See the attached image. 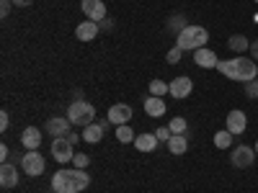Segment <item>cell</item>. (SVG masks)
Returning <instances> with one entry per match:
<instances>
[{
	"label": "cell",
	"instance_id": "d590c367",
	"mask_svg": "<svg viewBox=\"0 0 258 193\" xmlns=\"http://www.w3.org/2000/svg\"><path fill=\"white\" fill-rule=\"evenodd\" d=\"M98 26H101L103 31H109V29L114 26V21H111V18H103V21H101V24H98Z\"/></svg>",
	"mask_w": 258,
	"mask_h": 193
},
{
	"label": "cell",
	"instance_id": "9a60e30c",
	"mask_svg": "<svg viewBox=\"0 0 258 193\" xmlns=\"http://www.w3.org/2000/svg\"><path fill=\"white\" fill-rule=\"evenodd\" d=\"M145 114L150 116V119H160L165 111H168V106H165V101L163 98H158V95H150V98H145Z\"/></svg>",
	"mask_w": 258,
	"mask_h": 193
},
{
	"label": "cell",
	"instance_id": "d6a6232c",
	"mask_svg": "<svg viewBox=\"0 0 258 193\" xmlns=\"http://www.w3.org/2000/svg\"><path fill=\"white\" fill-rule=\"evenodd\" d=\"M68 142H70V144L75 147L78 142H83V134H75V132H70V134H68Z\"/></svg>",
	"mask_w": 258,
	"mask_h": 193
},
{
	"label": "cell",
	"instance_id": "ffe728a7",
	"mask_svg": "<svg viewBox=\"0 0 258 193\" xmlns=\"http://www.w3.org/2000/svg\"><path fill=\"white\" fill-rule=\"evenodd\" d=\"M160 142H158V137L155 134H137V139H135V147L140 149V152H153V149L158 147Z\"/></svg>",
	"mask_w": 258,
	"mask_h": 193
},
{
	"label": "cell",
	"instance_id": "30bf717a",
	"mask_svg": "<svg viewBox=\"0 0 258 193\" xmlns=\"http://www.w3.org/2000/svg\"><path fill=\"white\" fill-rule=\"evenodd\" d=\"M106 119H109L114 126H121V124H129L132 121V106H126V103H114L109 114H106Z\"/></svg>",
	"mask_w": 258,
	"mask_h": 193
},
{
	"label": "cell",
	"instance_id": "3957f363",
	"mask_svg": "<svg viewBox=\"0 0 258 193\" xmlns=\"http://www.w3.org/2000/svg\"><path fill=\"white\" fill-rule=\"evenodd\" d=\"M207 41H209V31L204 26H186L178 36H176V47L183 49V52H197L202 47H207Z\"/></svg>",
	"mask_w": 258,
	"mask_h": 193
},
{
	"label": "cell",
	"instance_id": "2e32d148",
	"mask_svg": "<svg viewBox=\"0 0 258 193\" xmlns=\"http://www.w3.org/2000/svg\"><path fill=\"white\" fill-rule=\"evenodd\" d=\"M98 34H101V26L96 24V21H83V24H78V29H75L78 41H93Z\"/></svg>",
	"mask_w": 258,
	"mask_h": 193
},
{
	"label": "cell",
	"instance_id": "d6986e66",
	"mask_svg": "<svg viewBox=\"0 0 258 193\" xmlns=\"http://www.w3.org/2000/svg\"><path fill=\"white\" fill-rule=\"evenodd\" d=\"M227 47H230V52H235V54H245V52L250 49V41H248V36H243V34H235V36L227 39Z\"/></svg>",
	"mask_w": 258,
	"mask_h": 193
},
{
	"label": "cell",
	"instance_id": "74e56055",
	"mask_svg": "<svg viewBox=\"0 0 258 193\" xmlns=\"http://www.w3.org/2000/svg\"><path fill=\"white\" fill-rule=\"evenodd\" d=\"M253 149H255V155H258V139H255V147H253Z\"/></svg>",
	"mask_w": 258,
	"mask_h": 193
},
{
	"label": "cell",
	"instance_id": "83f0119b",
	"mask_svg": "<svg viewBox=\"0 0 258 193\" xmlns=\"http://www.w3.org/2000/svg\"><path fill=\"white\" fill-rule=\"evenodd\" d=\"M245 95L253 98V101H258V77L250 80V82H245Z\"/></svg>",
	"mask_w": 258,
	"mask_h": 193
},
{
	"label": "cell",
	"instance_id": "52a82bcc",
	"mask_svg": "<svg viewBox=\"0 0 258 193\" xmlns=\"http://www.w3.org/2000/svg\"><path fill=\"white\" fill-rule=\"evenodd\" d=\"M230 162H232V167H250L253 162H255V149L253 147H248V144H240V147H235L232 149V157H230Z\"/></svg>",
	"mask_w": 258,
	"mask_h": 193
},
{
	"label": "cell",
	"instance_id": "8d00e7d4",
	"mask_svg": "<svg viewBox=\"0 0 258 193\" xmlns=\"http://www.w3.org/2000/svg\"><path fill=\"white\" fill-rule=\"evenodd\" d=\"M0 160H3V162H8V147H6V144L0 147Z\"/></svg>",
	"mask_w": 258,
	"mask_h": 193
},
{
	"label": "cell",
	"instance_id": "5b68a950",
	"mask_svg": "<svg viewBox=\"0 0 258 193\" xmlns=\"http://www.w3.org/2000/svg\"><path fill=\"white\" fill-rule=\"evenodd\" d=\"M44 167H47V160L39 155V149H29V152L21 157V170H24L26 175H31V178L41 175V173H44Z\"/></svg>",
	"mask_w": 258,
	"mask_h": 193
},
{
	"label": "cell",
	"instance_id": "cb8c5ba5",
	"mask_svg": "<svg viewBox=\"0 0 258 193\" xmlns=\"http://www.w3.org/2000/svg\"><path fill=\"white\" fill-rule=\"evenodd\" d=\"M232 139H235V134H230L227 129H225V132H217V134H214V147H217V149H230Z\"/></svg>",
	"mask_w": 258,
	"mask_h": 193
},
{
	"label": "cell",
	"instance_id": "d4e9b609",
	"mask_svg": "<svg viewBox=\"0 0 258 193\" xmlns=\"http://www.w3.org/2000/svg\"><path fill=\"white\" fill-rule=\"evenodd\" d=\"M165 93H170V85L168 82H163V80H153V82H150V95L163 98Z\"/></svg>",
	"mask_w": 258,
	"mask_h": 193
},
{
	"label": "cell",
	"instance_id": "7402d4cb",
	"mask_svg": "<svg viewBox=\"0 0 258 193\" xmlns=\"http://www.w3.org/2000/svg\"><path fill=\"white\" fill-rule=\"evenodd\" d=\"M116 139H119V144H129V142L137 139V134L132 132L129 124H121V126H116Z\"/></svg>",
	"mask_w": 258,
	"mask_h": 193
},
{
	"label": "cell",
	"instance_id": "f546056e",
	"mask_svg": "<svg viewBox=\"0 0 258 193\" xmlns=\"http://www.w3.org/2000/svg\"><path fill=\"white\" fill-rule=\"evenodd\" d=\"M158 142H170V137H173V132H170V126H160L158 132H155Z\"/></svg>",
	"mask_w": 258,
	"mask_h": 193
},
{
	"label": "cell",
	"instance_id": "e575fe53",
	"mask_svg": "<svg viewBox=\"0 0 258 193\" xmlns=\"http://www.w3.org/2000/svg\"><path fill=\"white\" fill-rule=\"evenodd\" d=\"M31 3H34V0H13V6H16V8H29Z\"/></svg>",
	"mask_w": 258,
	"mask_h": 193
},
{
	"label": "cell",
	"instance_id": "4316f807",
	"mask_svg": "<svg viewBox=\"0 0 258 193\" xmlns=\"http://www.w3.org/2000/svg\"><path fill=\"white\" fill-rule=\"evenodd\" d=\"M73 165H75L78 170H85V167H88V165H91V157H88V155H85V152H78V155L73 157Z\"/></svg>",
	"mask_w": 258,
	"mask_h": 193
},
{
	"label": "cell",
	"instance_id": "ac0fdd59",
	"mask_svg": "<svg viewBox=\"0 0 258 193\" xmlns=\"http://www.w3.org/2000/svg\"><path fill=\"white\" fill-rule=\"evenodd\" d=\"M103 139V126L98 124V121H93V124H88L83 129V142H88V144H98Z\"/></svg>",
	"mask_w": 258,
	"mask_h": 193
},
{
	"label": "cell",
	"instance_id": "f1b7e54d",
	"mask_svg": "<svg viewBox=\"0 0 258 193\" xmlns=\"http://www.w3.org/2000/svg\"><path fill=\"white\" fill-rule=\"evenodd\" d=\"M181 54H183V49H178V47H173L168 54H165V59H168V64H178L181 62Z\"/></svg>",
	"mask_w": 258,
	"mask_h": 193
},
{
	"label": "cell",
	"instance_id": "836d02e7",
	"mask_svg": "<svg viewBox=\"0 0 258 193\" xmlns=\"http://www.w3.org/2000/svg\"><path fill=\"white\" fill-rule=\"evenodd\" d=\"M248 52H250V57H253V59H258V39H253V41H250V49H248Z\"/></svg>",
	"mask_w": 258,
	"mask_h": 193
},
{
	"label": "cell",
	"instance_id": "7a4b0ae2",
	"mask_svg": "<svg viewBox=\"0 0 258 193\" xmlns=\"http://www.w3.org/2000/svg\"><path fill=\"white\" fill-rule=\"evenodd\" d=\"M217 70H220L225 77L235 80V82H250V80L258 77V64H255L253 57H232V59H222V62L217 64Z\"/></svg>",
	"mask_w": 258,
	"mask_h": 193
},
{
	"label": "cell",
	"instance_id": "9c48e42d",
	"mask_svg": "<svg viewBox=\"0 0 258 193\" xmlns=\"http://www.w3.org/2000/svg\"><path fill=\"white\" fill-rule=\"evenodd\" d=\"M80 11H83V16H88V21H96V24H101L106 18V3L103 0H83Z\"/></svg>",
	"mask_w": 258,
	"mask_h": 193
},
{
	"label": "cell",
	"instance_id": "277c9868",
	"mask_svg": "<svg viewBox=\"0 0 258 193\" xmlns=\"http://www.w3.org/2000/svg\"><path fill=\"white\" fill-rule=\"evenodd\" d=\"M68 119L73 121V126L85 129L88 124H93V119H96V109H93V103H88V101H75V103H70V109H68Z\"/></svg>",
	"mask_w": 258,
	"mask_h": 193
},
{
	"label": "cell",
	"instance_id": "ba28073f",
	"mask_svg": "<svg viewBox=\"0 0 258 193\" xmlns=\"http://www.w3.org/2000/svg\"><path fill=\"white\" fill-rule=\"evenodd\" d=\"M70 126H73V121L68 119V116H52V119H47V134L52 137V139H57V137H68L70 134Z\"/></svg>",
	"mask_w": 258,
	"mask_h": 193
},
{
	"label": "cell",
	"instance_id": "f35d334b",
	"mask_svg": "<svg viewBox=\"0 0 258 193\" xmlns=\"http://www.w3.org/2000/svg\"><path fill=\"white\" fill-rule=\"evenodd\" d=\"M253 3H255V6H258V0H253Z\"/></svg>",
	"mask_w": 258,
	"mask_h": 193
},
{
	"label": "cell",
	"instance_id": "8fae6325",
	"mask_svg": "<svg viewBox=\"0 0 258 193\" xmlns=\"http://www.w3.org/2000/svg\"><path fill=\"white\" fill-rule=\"evenodd\" d=\"M225 124H227V132H230V134L240 137V134L245 132V129H248V116H245L243 111H238V109H235V111H230V114H227Z\"/></svg>",
	"mask_w": 258,
	"mask_h": 193
},
{
	"label": "cell",
	"instance_id": "603a6c76",
	"mask_svg": "<svg viewBox=\"0 0 258 193\" xmlns=\"http://www.w3.org/2000/svg\"><path fill=\"white\" fill-rule=\"evenodd\" d=\"M186 26H188V24H186V16H183V13H176V16H170V18H168V29L173 31L176 36H178Z\"/></svg>",
	"mask_w": 258,
	"mask_h": 193
},
{
	"label": "cell",
	"instance_id": "6da1fadb",
	"mask_svg": "<svg viewBox=\"0 0 258 193\" xmlns=\"http://www.w3.org/2000/svg\"><path fill=\"white\" fill-rule=\"evenodd\" d=\"M91 185V175L85 170H78V167H62L52 175V190L54 193H80Z\"/></svg>",
	"mask_w": 258,
	"mask_h": 193
},
{
	"label": "cell",
	"instance_id": "4dcf8cb0",
	"mask_svg": "<svg viewBox=\"0 0 258 193\" xmlns=\"http://www.w3.org/2000/svg\"><path fill=\"white\" fill-rule=\"evenodd\" d=\"M11 8H13V0H0V16H11Z\"/></svg>",
	"mask_w": 258,
	"mask_h": 193
},
{
	"label": "cell",
	"instance_id": "8992f818",
	"mask_svg": "<svg viewBox=\"0 0 258 193\" xmlns=\"http://www.w3.org/2000/svg\"><path fill=\"white\" fill-rule=\"evenodd\" d=\"M52 157H54L59 165H64V162H73V157H75V149H73V144L68 142V137H57V139L52 142Z\"/></svg>",
	"mask_w": 258,
	"mask_h": 193
},
{
	"label": "cell",
	"instance_id": "7c38bea8",
	"mask_svg": "<svg viewBox=\"0 0 258 193\" xmlns=\"http://www.w3.org/2000/svg\"><path fill=\"white\" fill-rule=\"evenodd\" d=\"M170 85V95L173 98H188L191 95V90H194V82H191V77H186V75H181V77H173L168 82Z\"/></svg>",
	"mask_w": 258,
	"mask_h": 193
},
{
	"label": "cell",
	"instance_id": "1f68e13d",
	"mask_svg": "<svg viewBox=\"0 0 258 193\" xmlns=\"http://www.w3.org/2000/svg\"><path fill=\"white\" fill-rule=\"evenodd\" d=\"M8 126H11V116H8V111H0V132H6Z\"/></svg>",
	"mask_w": 258,
	"mask_h": 193
},
{
	"label": "cell",
	"instance_id": "44dd1931",
	"mask_svg": "<svg viewBox=\"0 0 258 193\" xmlns=\"http://www.w3.org/2000/svg\"><path fill=\"white\" fill-rule=\"evenodd\" d=\"M168 149H170V155H186V149H188V139H186V134H173L170 137V142H168Z\"/></svg>",
	"mask_w": 258,
	"mask_h": 193
},
{
	"label": "cell",
	"instance_id": "484cf974",
	"mask_svg": "<svg viewBox=\"0 0 258 193\" xmlns=\"http://www.w3.org/2000/svg\"><path fill=\"white\" fill-rule=\"evenodd\" d=\"M170 132L173 134H186L188 132V124H186V119H181V116H176V119H170Z\"/></svg>",
	"mask_w": 258,
	"mask_h": 193
},
{
	"label": "cell",
	"instance_id": "4fadbf2b",
	"mask_svg": "<svg viewBox=\"0 0 258 193\" xmlns=\"http://www.w3.org/2000/svg\"><path fill=\"white\" fill-rule=\"evenodd\" d=\"M194 62H197V67H202V70H217V64H220L217 54H214L212 49H207V47L194 52Z\"/></svg>",
	"mask_w": 258,
	"mask_h": 193
},
{
	"label": "cell",
	"instance_id": "5bb4252c",
	"mask_svg": "<svg viewBox=\"0 0 258 193\" xmlns=\"http://www.w3.org/2000/svg\"><path fill=\"white\" fill-rule=\"evenodd\" d=\"M18 180H21L18 167L11 165V162H3V167H0V185H3V188H16Z\"/></svg>",
	"mask_w": 258,
	"mask_h": 193
},
{
	"label": "cell",
	"instance_id": "e0dca14e",
	"mask_svg": "<svg viewBox=\"0 0 258 193\" xmlns=\"http://www.w3.org/2000/svg\"><path fill=\"white\" fill-rule=\"evenodd\" d=\"M21 144H24L26 149H39L41 144V132L36 126H26L24 132H21Z\"/></svg>",
	"mask_w": 258,
	"mask_h": 193
}]
</instances>
